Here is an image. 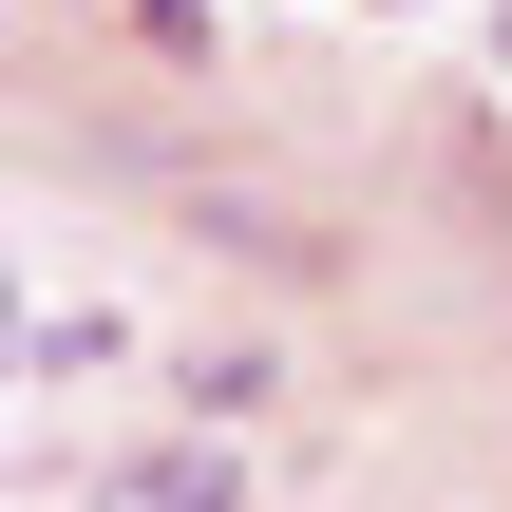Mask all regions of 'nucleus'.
I'll return each instance as SVG.
<instances>
[{"label":"nucleus","mask_w":512,"mask_h":512,"mask_svg":"<svg viewBox=\"0 0 512 512\" xmlns=\"http://www.w3.org/2000/svg\"><path fill=\"white\" fill-rule=\"evenodd\" d=\"M266 380H285V361H266V342H190V361H171V399H190V418H247V399H266Z\"/></svg>","instance_id":"nucleus-1"},{"label":"nucleus","mask_w":512,"mask_h":512,"mask_svg":"<svg viewBox=\"0 0 512 512\" xmlns=\"http://www.w3.org/2000/svg\"><path fill=\"white\" fill-rule=\"evenodd\" d=\"M114 512H247V494H228V456H133Z\"/></svg>","instance_id":"nucleus-2"},{"label":"nucleus","mask_w":512,"mask_h":512,"mask_svg":"<svg viewBox=\"0 0 512 512\" xmlns=\"http://www.w3.org/2000/svg\"><path fill=\"white\" fill-rule=\"evenodd\" d=\"M95 361H114V323H95V304H76V323H19V380H95Z\"/></svg>","instance_id":"nucleus-3"},{"label":"nucleus","mask_w":512,"mask_h":512,"mask_svg":"<svg viewBox=\"0 0 512 512\" xmlns=\"http://www.w3.org/2000/svg\"><path fill=\"white\" fill-rule=\"evenodd\" d=\"M0 323H19V285H0Z\"/></svg>","instance_id":"nucleus-4"}]
</instances>
